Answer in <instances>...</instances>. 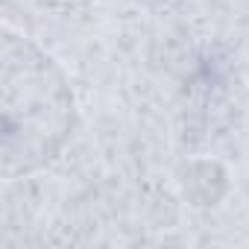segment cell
Listing matches in <instances>:
<instances>
[{
    "label": "cell",
    "mask_w": 249,
    "mask_h": 249,
    "mask_svg": "<svg viewBox=\"0 0 249 249\" xmlns=\"http://www.w3.org/2000/svg\"><path fill=\"white\" fill-rule=\"evenodd\" d=\"M76 129V100L59 62L30 36L0 38V173L27 179L53 164Z\"/></svg>",
    "instance_id": "6da1fadb"
}]
</instances>
